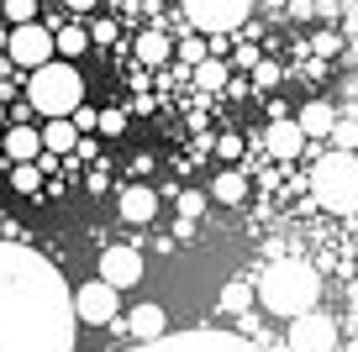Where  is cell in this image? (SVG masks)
<instances>
[{
	"label": "cell",
	"mask_w": 358,
	"mask_h": 352,
	"mask_svg": "<svg viewBox=\"0 0 358 352\" xmlns=\"http://www.w3.org/2000/svg\"><path fill=\"white\" fill-rule=\"evenodd\" d=\"M116 310H122V289L106 279H90L74 289V321H85V326H111Z\"/></svg>",
	"instance_id": "52a82bcc"
},
{
	"label": "cell",
	"mask_w": 358,
	"mask_h": 352,
	"mask_svg": "<svg viewBox=\"0 0 358 352\" xmlns=\"http://www.w3.org/2000/svg\"><path fill=\"white\" fill-rule=\"evenodd\" d=\"M95 132H101V137H122V132H127V110H122V105L101 110V116H95Z\"/></svg>",
	"instance_id": "603a6c76"
},
{
	"label": "cell",
	"mask_w": 358,
	"mask_h": 352,
	"mask_svg": "<svg viewBox=\"0 0 358 352\" xmlns=\"http://www.w3.org/2000/svg\"><path fill=\"white\" fill-rule=\"evenodd\" d=\"M285 342H290V352H337V321L322 310H301V316H290Z\"/></svg>",
	"instance_id": "ba28073f"
},
{
	"label": "cell",
	"mask_w": 358,
	"mask_h": 352,
	"mask_svg": "<svg viewBox=\"0 0 358 352\" xmlns=\"http://www.w3.org/2000/svg\"><path fill=\"white\" fill-rule=\"evenodd\" d=\"M0 11H6V22H37V0H6V6H0Z\"/></svg>",
	"instance_id": "cb8c5ba5"
},
{
	"label": "cell",
	"mask_w": 358,
	"mask_h": 352,
	"mask_svg": "<svg viewBox=\"0 0 358 352\" xmlns=\"http://www.w3.org/2000/svg\"><path fill=\"white\" fill-rule=\"evenodd\" d=\"M164 331H169V310L164 305L143 300V305L127 310V337H132V342H153V337H164Z\"/></svg>",
	"instance_id": "7c38bea8"
},
{
	"label": "cell",
	"mask_w": 358,
	"mask_h": 352,
	"mask_svg": "<svg viewBox=\"0 0 358 352\" xmlns=\"http://www.w3.org/2000/svg\"><path fill=\"white\" fill-rule=\"evenodd\" d=\"M95 116H101V110H90V105H74V126H79V132H95Z\"/></svg>",
	"instance_id": "83f0119b"
},
{
	"label": "cell",
	"mask_w": 358,
	"mask_h": 352,
	"mask_svg": "<svg viewBox=\"0 0 358 352\" xmlns=\"http://www.w3.org/2000/svg\"><path fill=\"white\" fill-rule=\"evenodd\" d=\"M90 47V32L85 27H64V32H53V53L58 58H79Z\"/></svg>",
	"instance_id": "ffe728a7"
},
{
	"label": "cell",
	"mask_w": 358,
	"mask_h": 352,
	"mask_svg": "<svg viewBox=\"0 0 358 352\" xmlns=\"http://www.w3.org/2000/svg\"><path fill=\"white\" fill-rule=\"evenodd\" d=\"M216 153H222V158H243V137H222V142H216Z\"/></svg>",
	"instance_id": "f1b7e54d"
},
{
	"label": "cell",
	"mask_w": 358,
	"mask_h": 352,
	"mask_svg": "<svg viewBox=\"0 0 358 352\" xmlns=\"http://www.w3.org/2000/svg\"><path fill=\"white\" fill-rule=\"evenodd\" d=\"M69 11H90V6H95V0H64Z\"/></svg>",
	"instance_id": "836d02e7"
},
{
	"label": "cell",
	"mask_w": 358,
	"mask_h": 352,
	"mask_svg": "<svg viewBox=\"0 0 358 352\" xmlns=\"http://www.w3.org/2000/svg\"><path fill=\"white\" fill-rule=\"evenodd\" d=\"M101 279L116 284V289L143 284V253H137V247H106L101 253Z\"/></svg>",
	"instance_id": "8fae6325"
},
{
	"label": "cell",
	"mask_w": 358,
	"mask_h": 352,
	"mask_svg": "<svg viewBox=\"0 0 358 352\" xmlns=\"http://www.w3.org/2000/svg\"><path fill=\"white\" fill-rule=\"evenodd\" d=\"M206 53H211V47H206V37H179V64H190V68H195Z\"/></svg>",
	"instance_id": "484cf974"
},
{
	"label": "cell",
	"mask_w": 358,
	"mask_h": 352,
	"mask_svg": "<svg viewBox=\"0 0 358 352\" xmlns=\"http://www.w3.org/2000/svg\"><path fill=\"white\" fill-rule=\"evenodd\" d=\"M179 6H185V16H190L195 32L227 37V32H243L248 6H253V0H179Z\"/></svg>",
	"instance_id": "8992f818"
},
{
	"label": "cell",
	"mask_w": 358,
	"mask_h": 352,
	"mask_svg": "<svg viewBox=\"0 0 358 352\" xmlns=\"http://www.w3.org/2000/svg\"><path fill=\"white\" fill-rule=\"evenodd\" d=\"M332 147H343V153H358V110H337L332 122V137H327Z\"/></svg>",
	"instance_id": "d6986e66"
},
{
	"label": "cell",
	"mask_w": 358,
	"mask_h": 352,
	"mask_svg": "<svg viewBox=\"0 0 358 352\" xmlns=\"http://www.w3.org/2000/svg\"><path fill=\"white\" fill-rule=\"evenodd\" d=\"M290 11H295V16H311V11H316V0H290Z\"/></svg>",
	"instance_id": "d6a6232c"
},
{
	"label": "cell",
	"mask_w": 358,
	"mask_h": 352,
	"mask_svg": "<svg viewBox=\"0 0 358 352\" xmlns=\"http://www.w3.org/2000/svg\"><path fill=\"white\" fill-rule=\"evenodd\" d=\"M169 32H158V27H148V32H137V64L143 68H158V64H169Z\"/></svg>",
	"instance_id": "ac0fdd59"
},
{
	"label": "cell",
	"mask_w": 358,
	"mask_h": 352,
	"mask_svg": "<svg viewBox=\"0 0 358 352\" xmlns=\"http://www.w3.org/2000/svg\"><path fill=\"white\" fill-rule=\"evenodd\" d=\"M0 116H6V110H0Z\"/></svg>",
	"instance_id": "d590c367"
},
{
	"label": "cell",
	"mask_w": 358,
	"mask_h": 352,
	"mask_svg": "<svg viewBox=\"0 0 358 352\" xmlns=\"http://www.w3.org/2000/svg\"><path fill=\"white\" fill-rule=\"evenodd\" d=\"M6 53H11L16 68H37L53 58V32L43 22H16V32L6 37Z\"/></svg>",
	"instance_id": "9c48e42d"
},
{
	"label": "cell",
	"mask_w": 358,
	"mask_h": 352,
	"mask_svg": "<svg viewBox=\"0 0 358 352\" xmlns=\"http://www.w3.org/2000/svg\"><path fill=\"white\" fill-rule=\"evenodd\" d=\"M74 142H79L74 116H48V126H43V147L48 153H74Z\"/></svg>",
	"instance_id": "e0dca14e"
},
{
	"label": "cell",
	"mask_w": 358,
	"mask_h": 352,
	"mask_svg": "<svg viewBox=\"0 0 358 352\" xmlns=\"http://www.w3.org/2000/svg\"><path fill=\"white\" fill-rule=\"evenodd\" d=\"M11 189H16V195H37V189H43V168H37V158H27V163L11 168Z\"/></svg>",
	"instance_id": "44dd1931"
},
{
	"label": "cell",
	"mask_w": 358,
	"mask_h": 352,
	"mask_svg": "<svg viewBox=\"0 0 358 352\" xmlns=\"http://www.w3.org/2000/svg\"><path fill=\"white\" fill-rule=\"evenodd\" d=\"M264 147H268V158H280V163H295V158L306 153V132H301V122H295V116H274V122H268V132H264Z\"/></svg>",
	"instance_id": "30bf717a"
},
{
	"label": "cell",
	"mask_w": 358,
	"mask_h": 352,
	"mask_svg": "<svg viewBox=\"0 0 358 352\" xmlns=\"http://www.w3.org/2000/svg\"><path fill=\"white\" fill-rule=\"evenodd\" d=\"M37 153H43V132H37V126H27V122H16L11 132H6V158L27 163V158H37Z\"/></svg>",
	"instance_id": "2e32d148"
},
{
	"label": "cell",
	"mask_w": 358,
	"mask_h": 352,
	"mask_svg": "<svg viewBox=\"0 0 358 352\" xmlns=\"http://www.w3.org/2000/svg\"><path fill=\"white\" fill-rule=\"evenodd\" d=\"M301 132H306V142L311 137H332V122H337V105H327V100H311V105H301Z\"/></svg>",
	"instance_id": "5bb4252c"
},
{
	"label": "cell",
	"mask_w": 358,
	"mask_h": 352,
	"mask_svg": "<svg viewBox=\"0 0 358 352\" xmlns=\"http://www.w3.org/2000/svg\"><path fill=\"white\" fill-rule=\"evenodd\" d=\"M316 300H322V274L306 258H280V263H268L258 274V305L268 316L290 321L301 310H316Z\"/></svg>",
	"instance_id": "7a4b0ae2"
},
{
	"label": "cell",
	"mask_w": 358,
	"mask_h": 352,
	"mask_svg": "<svg viewBox=\"0 0 358 352\" xmlns=\"http://www.w3.org/2000/svg\"><path fill=\"white\" fill-rule=\"evenodd\" d=\"M206 195H211L216 205H243V200H248V174H243V168H227V174L211 179Z\"/></svg>",
	"instance_id": "9a60e30c"
},
{
	"label": "cell",
	"mask_w": 358,
	"mask_h": 352,
	"mask_svg": "<svg viewBox=\"0 0 358 352\" xmlns=\"http://www.w3.org/2000/svg\"><path fill=\"white\" fill-rule=\"evenodd\" d=\"M311 200L332 216H358V153L332 147L311 168Z\"/></svg>",
	"instance_id": "277c9868"
},
{
	"label": "cell",
	"mask_w": 358,
	"mask_h": 352,
	"mask_svg": "<svg viewBox=\"0 0 358 352\" xmlns=\"http://www.w3.org/2000/svg\"><path fill=\"white\" fill-rule=\"evenodd\" d=\"M227 74H232V68H227L222 58H211V53L195 64V79H201V89H222V85H227Z\"/></svg>",
	"instance_id": "7402d4cb"
},
{
	"label": "cell",
	"mask_w": 358,
	"mask_h": 352,
	"mask_svg": "<svg viewBox=\"0 0 358 352\" xmlns=\"http://www.w3.org/2000/svg\"><path fill=\"white\" fill-rule=\"evenodd\" d=\"M258 85H264V89L280 85V68H274V64H258Z\"/></svg>",
	"instance_id": "4dcf8cb0"
},
{
	"label": "cell",
	"mask_w": 358,
	"mask_h": 352,
	"mask_svg": "<svg viewBox=\"0 0 358 352\" xmlns=\"http://www.w3.org/2000/svg\"><path fill=\"white\" fill-rule=\"evenodd\" d=\"M132 352H258L253 342L232 337V331H179V337H153V342H137Z\"/></svg>",
	"instance_id": "5b68a950"
},
{
	"label": "cell",
	"mask_w": 358,
	"mask_h": 352,
	"mask_svg": "<svg viewBox=\"0 0 358 352\" xmlns=\"http://www.w3.org/2000/svg\"><path fill=\"white\" fill-rule=\"evenodd\" d=\"M206 205H211V195H206V189H185V195H179V216H190V221L201 216Z\"/></svg>",
	"instance_id": "4316f807"
},
{
	"label": "cell",
	"mask_w": 358,
	"mask_h": 352,
	"mask_svg": "<svg viewBox=\"0 0 358 352\" xmlns=\"http://www.w3.org/2000/svg\"><path fill=\"white\" fill-rule=\"evenodd\" d=\"M27 105L37 110V116H74V105H85V79H79V68L69 64V58H48V64L32 68V79H27Z\"/></svg>",
	"instance_id": "3957f363"
},
{
	"label": "cell",
	"mask_w": 358,
	"mask_h": 352,
	"mask_svg": "<svg viewBox=\"0 0 358 352\" xmlns=\"http://www.w3.org/2000/svg\"><path fill=\"white\" fill-rule=\"evenodd\" d=\"M248 295H253V284H243V279H237V284H227V295H222V310H248Z\"/></svg>",
	"instance_id": "d4e9b609"
},
{
	"label": "cell",
	"mask_w": 358,
	"mask_h": 352,
	"mask_svg": "<svg viewBox=\"0 0 358 352\" xmlns=\"http://www.w3.org/2000/svg\"><path fill=\"white\" fill-rule=\"evenodd\" d=\"M353 110H358V79H353Z\"/></svg>",
	"instance_id": "e575fe53"
},
{
	"label": "cell",
	"mask_w": 358,
	"mask_h": 352,
	"mask_svg": "<svg viewBox=\"0 0 358 352\" xmlns=\"http://www.w3.org/2000/svg\"><path fill=\"white\" fill-rule=\"evenodd\" d=\"M0 352H74V289L22 242H0Z\"/></svg>",
	"instance_id": "6da1fadb"
},
{
	"label": "cell",
	"mask_w": 358,
	"mask_h": 352,
	"mask_svg": "<svg viewBox=\"0 0 358 352\" xmlns=\"http://www.w3.org/2000/svg\"><path fill=\"white\" fill-rule=\"evenodd\" d=\"M116 205H122V221H132V226H148V221L158 216V195L148 184H127L122 195H116Z\"/></svg>",
	"instance_id": "4fadbf2b"
},
{
	"label": "cell",
	"mask_w": 358,
	"mask_h": 352,
	"mask_svg": "<svg viewBox=\"0 0 358 352\" xmlns=\"http://www.w3.org/2000/svg\"><path fill=\"white\" fill-rule=\"evenodd\" d=\"M316 53L332 58V53H337V37H332V32H322V37H316Z\"/></svg>",
	"instance_id": "1f68e13d"
},
{
	"label": "cell",
	"mask_w": 358,
	"mask_h": 352,
	"mask_svg": "<svg viewBox=\"0 0 358 352\" xmlns=\"http://www.w3.org/2000/svg\"><path fill=\"white\" fill-rule=\"evenodd\" d=\"M111 37H116L111 22H95V27H90V43H111Z\"/></svg>",
	"instance_id": "f546056e"
}]
</instances>
